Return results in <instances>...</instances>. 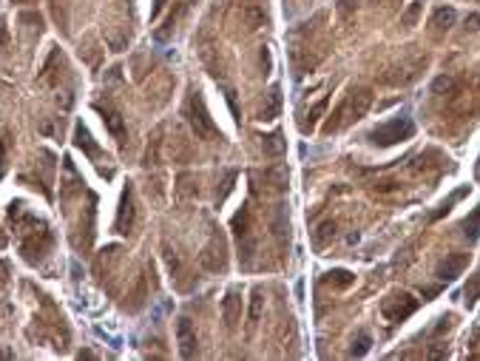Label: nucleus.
Returning <instances> with one entry per match:
<instances>
[{
	"label": "nucleus",
	"instance_id": "obj_1",
	"mask_svg": "<svg viewBox=\"0 0 480 361\" xmlns=\"http://www.w3.org/2000/svg\"><path fill=\"white\" fill-rule=\"evenodd\" d=\"M9 219L15 222V231L21 236V253L29 265H38L43 262V256L52 251L55 245V234L49 231L46 222H40L38 217L26 214V205L23 202H12L9 205Z\"/></svg>",
	"mask_w": 480,
	"mask_h": 361
},
{
	"label": "nucleus",
	"instance_id": "obj_2",
	"mask_svg": "<svg viewBox=\"0 0 480 361\" xmlns=\"http://www.w3.org/2000/svg\"><path fill=\"white\" fill-rule=\"evenodd\" d=\"M370 103H372V94H370L367 88H353V91L338 103V108L330 114V122L324 125V134H336V131L347 128L350 122L361 120V117L370 111Z\"/></svg>",
	"mask_w": 480,
	"mask_h": 361
},
{
	"label": "nucleus",
	"instance_id": "obj_3",
	"mask_svg": "<svg viewBox=\"0 0 480 361\" xmlns=\"http://www.w3.org/2000/svg\"><path fill=\"white\" fill-rule=\"evenodd\" d=\"M185 117H188V122H190V128H193V134H196L199 139H222V131L216 128V122L210 120V114H207V108H205L202 91L190 88L188 103H185Z\"/></svg>",
	"mask_w": 480,
	"mask_h": 361
},
{
	"label": "nucleus",
	"instance_id": "obj_4",
	"mask_svg": "<svg viewBox=\"0 0 480 361\" xmlns=\"http://www.w3.org/2000/svg\"><path fill=\"white\" fill-rule=\"evenodd\" d=\"M412 134H415L412 117H392V120H387V122H381V125H375V128L370 131V142H372V145H381V148H389V145H395V142L412 139Z\"/></svg>",
	"mask_w": 480,
	"mask_h": 361
},
{
	"label": "nucleus",
	"instance_id": "obj_5",
	"mask_svg": "<svg viewBox=\"0 0 480 361\" xmlns=\"http://www.w3.org/2000/svg\"><path fill=\"white\" fill-rule=\"evenodd\" d=\"M74 145L80 148V151H86L88 154V159L94 162V168L100 171V176L103 179H111L114 176V168H111V159H108V154L91 139V134H88V128L83 125V122H77L74 125Z\"/></svg>",
	"mask_w": 480,
	"mask_h": 361
},
{
	"label": "nucleus",
	"instance_id": "obj_6",
	"mask_svg": "<svg viewBox=\"0 0 480 361\" xmlns=\"http://www.w3.org/2000/svg\"><path fill=\"white\" fill-rule=\"evenodd\" d=\"M418 307H421V302H418L412 293L395 290V293H389V296L381 302V316H384L387 321L398 324V321H406Z\"/></svg>",
	"mask_w": 480,
	"mask_h": 361
},
{
	"label": "nucleus",
	"instance_id": "obj_7",
	"mask_svg": "<svg viewBox=\"0 0 480 361\" xmlns=\"http://www.w3.org/2000/svg\"><path fill=\"white\" fill-rule=\"evenodd\" d=\"M176 341H179V355L182 358H193L199 353V341H196V330L190 324L188 316H182L176 321Z\"/></svg>",
	"mask_w": 480,
	"mask_h": 361
},
{
	"label": "nucleus",
	"instance_id": "obj_8",
	"mask_svg": "<svg viewBox=\"0 0 480 361\" xmlns=\"http://www.w3.org/2000/svg\"><path fill=\"white\" fill-rule=\"evenodd\" d=\"M222 319H224V327L227 330H236L239 319H242V290L239 287H230L222 299Z\"/></svg>",
	"mask_w": 480,
	"mask_h": 361
},
{
	"label": "nucleus",
	"instance_id": "obj_9",
	"mask_svg": "<svg viewBox=\"0 0 480 361\" xmlns=\"http://www.w3.org/2000/svg\"><path fill=\"white\" fill-rule=\"evenodd\" d=\"M134 225V185L128 183L122 188V200H120V211H117V219H114V231L117 234H128Z\"/></svg>",
	"mask_w": 480,
	"mask_h": 361
},
{
	"label": "nucleus",
	"instance_id": "obj_10",
	"mask_svg": "<svg viewBox=\"0 0 480 361\" xmlns=\"http://www.w3.org/2000/svg\"><path fill=\"white\" fill-rule=\"evenodd\" d=\"M202 265H205L207 270H213V273H222V270L227 268V262H224V242H222L219 234H213L210 245L202 251Z\"/></svg>",
	"mask_w": 480,
	"mask_h": 361
},
{
	"label": "nucleus",
	"instance_id": "obj_11",
	"mask_svg": "<svg viewBox=\"0 0 480 361\" xmlns=\"http://www.w3.org/2000/svg\"><path fill=\"white\" fill-rule=\"evenodd\" d=\"M466 265H469V253H455V256H446L440 265H438V270H435V276L440 279V282H455L463 270H466Z\"/></svg>",
	"mask_w": 480,
	"mask_h": 361
},
{
	"label": "nucleus",
	"instance_id": "obj_12",
	"mask_svg": "<svg viewBox=\"0 0 480 361\" xmlns=\"http://www.w3.org/2000/svg\"><path fill=\"white\" fill-rule=\"evenodd\" d=\"M94 108L103 114V122H105V128L111 131V137H114L120 145H125V122H122V114L114 111L111 105H103V103H94Z\"/></svg>",
	"mask_w": 480,
	"mask_h": 361
},
{
	"label": "nucleus",
	"instance_id": "obj_13",
	"mask_svg": "<svg viewBox=\"0 0 480 361\" xmlns=\"http://www.w3.org/2000/svg\"><path fill=\"white\" fill-rule=\"evenodd\" d=\"M455 9H446V6H440V9H435V15H432V21H429V26L435 29V35H443V32H449L452 29V23H455Z\"/></svg>",
	"mask_w": 480,
	"mask_h": 361
},
{
	"label": "nucleus",
	"instance_id": "obj_14",
	"mask_svg": "<svg viewBox=\"0 0 480 361\" xmlns=\"http://www.w3.org/2000/svg\"><path fill=\"white\" fill-rule=\"evenodd\" d=\"M262 176H265V185H270L273 191H285V188H287V168H285V165L268 168Z\"/></svg>",
	"mask_w": 480,
	"mask_h": 361
},
{
	"label": "nucleus",
	"instance_id": "obj_15",
	"mask_svg": "<svg viewBox=\"0 0 480 361\" xmlns=\"http://www.w3.org/2000/svg\"><path fill=\"white\" fill-rule=\"evenodd\" d=\"M262 151L268 156H282L287 151V142L282 139V131H273V134H265L262 137Z\"/></svg>",
	"mask_w": 480,
	"mask_h": 361
},
{
	"label": "nucleus",
	"instance_id": "obj_16",
	"mask_svg": "<svg viewBox=\"0 0 480 361\" xmlns=\"http://www.w3.org/2000/svg\"><path fill=\"white\" fill-rule=\"evenodd\" d=\"M279 111H282V91H279V86H273L270 94H268V103H265V108L259 114V120H276Z\"/></svg>",
	"mask_w": 480,
	"mask_h": 361
},
{
	"label": "nucleus",
	"instance_id": "obj_17",
	"mask_svg": "<svg viewBox=\"0 0 480 361\" xmlns=\"http://www.w3.org/2000/svg\"><path fill=\"white\" fill-rule=\"evenodd\" d=\"M466 194H469V185L457 188V191H455L449 200H443V202H440V208H438L435 214H429V222H438V219H443V217H446V214H449V211H452V208H455V205H457V202H460Z\"/></svg>",
	"mask_w": 480,
	"mask_h": 361
},
{
	"label": "nucleus",
	"instance_id": "obj_18",
	"mask_svg": "<svg viewBox=\"0 0 480 361\" xmlns=\"http://www.w3.org/2000/svg\"><path fill=\"white\" fill-rule=\"evenodd\" d=\"M370 347H372V336H370L367 330H358V336L353 338V347H350V355H353V358H364V355L370 353Z\"/></svg>",
	"mask_w": 480,
	"mask_h": 361
},
{
	"label": "nucleus",
	"instance_id": "obj_19",
	"mask_svg": "<svg viewBox=\"0 0 480 361\" xmlns=\"http://www.w3.org/2000/svg\"><path fill=\"white\" fill-rule=\"evenodd\" d=\"M477 234H480V205L472 211V217L463 219V236L469 239V245L477 242Z\"/></svg>",
	"mask_w": 480,
	"mask_h": 361
},
{
	"label": "nucleus",
	"instance_id": "obj_20",
	"mask_svg": "<svg viewBox=\"0 0 480 361\" xmlns=\"http://www.w3.org/2000/svg\"><path fill=\"white\" fill-rule=\"evenodd\" d=\"M324 282L327 285H333V287H350L353 282H355V276L350 273V270H344V268H338V270H330V273H324Z\"/></svg>",
	"mask_w": 480,
	"mask_h": 361
},
{
	"label": "nucleus",
	"instance_id": "obj_21",
	"mask_svg": "<svg viewBox=\"0 0 480 361\" xmlns=\"http://www.w3.org/2000/svg\"><path fill=\"white\" fill-rule=\"evenodd\" d=\"M477 299H480V273L469 276V282H466V287H463V304H466V307H474Z\"/></svg>",
	"mask_w": 480,
	"mask_h": 361
},
{
	"label": "nucleus",
	"instance_id": "obj_22",
	"mask_svg": "<svg viewBox=\"0 0 480 361\" xmlns=\"http://www.w3.org/2000/svg\"><path fill=\"white\" fill-rule=\"evenodd\" d=\"M327 105H330V97H321V100L310 108V114H307V117H310V122H304V125H302V131H304V134H310V131L316 128V122L321 120V114L327 111Z\"/></svg>",
	"mask_w": 480,
	"mask_h": 361
},
{
	"label": "nucleus",
	"instance_id": "obj_23",
	"mask_svg": "<svg viewBox=\"0 0 480 361\" xmlns=\"http://www.w3.org/2000/svg\"><path fill=\"white\" fill-rule=\"evenodd\" d=\"M262 307H265V293H262V287H256V290H253V299H251V313H248V324H251V327L262 319Z\"/></svg>",
	"mask_w": 480,
	"mask_h": 361
},
{
	"label": "nucleus",
	"instance_id": "obj_24",
	"mask_svg": "<svg viewBox=\"0 0 480 361\" xmlns=\"http://www.w3.org/2000/svg\"><path fill=\"white\" fill-rule=\"evenodd\" d=\"M333 236H336V222H333V219H327V222L319 228V234L313 236V245H316V251H321V248H324V245H327Z\"/></svg>",
	"mask_w": 480,
	"mask_h": 361
},
{
	"label": "nucleus",
	"instance_id": "obj_25",
	"mask_svg": "<svg viewBox=\"0 0 480 361\" xmlns=\"http://www.w3.org/2000/svg\"><path fill=\"white\" fill-rule=\"evenodd\" d=\"M423 4H426V0H415V4L409 6V12H404L401 23H404L406 29H412V26L418 23V18H421V12H423Z\"/></svg>",
	"mask_w": 480,
	"mask_h": 361
},
{
	"label": "nucleus",
	"instance_id": "obj_26",
	"mask_svg": "<svg viewBox=\"0 0 480 361\" xmlns=\"http://www.w3.org/2000/svg\"><path fill=\"white\" fill-rule=\"evenodd\" d=\"M6 162H9V139L0 134V176L6 173Z\"/></svg>",
	"mask_w": 480,
	"mask_h": 361
},
{
	"label": "nucleus",
	"instance_id": "obj_27",
	"mask_svg": "<svg viewBox=\"0 0 480 361\" xmlns=\"http://www.w3.org/2000/svg\"><path fill=\"white\" fill-rule=\"evenodd\" d=\"M355 4H358V0H338V6H336V9H338V15H341V18H347V15L355 9Z\"/></svg>",
	"mask_w": 480,
	"mask_h": 361
},
{
	"label": "nucleus",
	"instance_id": "obj_28",
	"mask_svg": "<svg viewBox=\"0 0 480 361\" xmlns=\"http://www.w3.org/2000/svg\"><path fill=\"white\" fill-rule=\"evenodd\" d=\"M224 97H227V105H230V111H233V117H236V122H239V108H236V91L224 86Z\"/></svg>",
	"mask_w": 480,
	"mask_h": 361
},
{
	"label": "nucleus",
	"instance_id": "obj_29",
	"mask_svg": "<svg viewBox=\"0 0 480 361\" xmlns=\"http://www.w3.org/2000/svg\"><path fill=\"white\" fill-rule=\"evenodd\" d=\"M421 293H423V302H429L432 296H438V293H440V285H438V287H421Z\"/></svg>",
	"mask_w": 480,
	"mask_h": 361
},
{
	"label": "nucleus",
	"instance_id": "obj_30",
	"mask_svg": "<svg viewBox=\"0 0 480 361\" xmlns=\"http://www.w3.org/2000/svg\"><path fill=\"white\" fill-rule=\"evenodd\" d=\"M9 43V32H6V26H4V21H0V49H4Z\"/></svg>",
	"mask_w": 480,
	"mask_h": 361
},
{
	"label": "nucleus",
	"instance_id": "obj_31",
	"mask_svg": "<svg viewBox=\"0 0 480 361\" xmlns=\"http://www.w3.org/2000/svg\"><path fill=\"white\" fill-rule=\"evenodd\" d=\"M466 26H472V29H480V15H472V18H466Z\"/></svg>",
	"mask_w": 480,
	"mask_h": 361
},
{
	"label": "nucleus",
	"instance_id": "obj_32",
	"mask_svg": "<svg viewBox=\"0 0 480 361\" xmlns=\"http://www.w3.org/2000/svg\"><path fill=\"white\" fill-rule=\"evenodd\" d=\"M9 4H35V0H9Z\"/></svg>",
	"mask_w": 480,
	"mask_h": 361
},
{
	"label": "nucleus",
	"instance_id": "obj_33",
	"mask_svg": "<svg viewBox=\"0 0 480 361\" xmlns=\"http://www.w3.org/2000/svg\"><path fill=\"white\" fill-rule=\"evenodd\" d=\"M6 248V236H0V251H4Z\"/></svg>",
	"mask_w": 480,
	"mask_h": 361
},
{
	"label": "nucleus",
	"instance_id": "obj_34",
	"mask_svg": "<svg viewBox=\"0 0 480 361\" xmlns=\"http://www.w3.org/2000/svg\"><path fill=\"white\" fill-rule=\"evenodd\" d=\"M0 358H12V353H0Z\"/></svg>",
	"mask_w": 480,
	"mask_h": 361
}]
</instances>
